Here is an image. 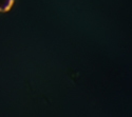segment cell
<instances>
[{
  "mask_svg": "<svg viewBox=\"0 0 132 117\" xmlns=\"http://www.w3.org/2000/svg\"><path fill=\"white\" fill-rule=\"evenodd\" d=\"M14 3H15V0H7V2L5 3V5L2 7V12H3V13L10 12V11H11V8L13 7Z\"/></svg>",
  "mask_w": 132,
  "mask_h": 117,
  "instance_id": "1",
  "label": "cell"
},
{
  "mask_svg": "<svg viewBox=\"0 0 132 117\" xmlns=\"http://www.w3.org/2000/svg\"><path fill=\"white\" fill-rule=\"evenodd\" d=\"M0 12H2V7H0Z\"/></svg>",
  "mask_w": 132,
  "mask_h": 117,
  "instance_id": "2",
  "label": "cell"
}]
</instances>
